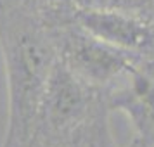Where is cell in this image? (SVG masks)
Wrapping results in <instances>:
<instances>
[{"label": "cell", "mask_w": 154, "mask_h": 147, "mask_svg": "<svg viewBox=\"0 0 154 147\" xmlns=\"http://www.w3.org/2000/svg\"><path fill=\"white\" fill-rule=\"evenodd\" d=\"M82 83L83 81H80L57 59L43 97L42 116L45 123L56 130H64L75 125L87 104Z\"/></svg>", "instance_id": "277c9868"}, {"label": "cell", "mask_w": 154, "mask_h": 147, "mask_svg": "<svg viewBox=\"0 0 154 147\" xmlns=\"http://www.w3.org/2000/svg\"><path fill=\"white\" fill-rule=\"evenodd\" d=\"M0 49L9 90L4 147H24L42 118L47 83L57 63L56 45L19 0H0Z\"/></svg>", "instance_id": "6da1fadb"}, {"label": "cell", "mask_w": 154, "mask_h": 147, "mask_svg": "<svg viewBox=\"0 0 154 147\" xmlns=\"http://www.w3.org/2000/svg\"><path fill=\"white\" fill-rule=\"evenodd\" d=\"M80 28L116 49L137 54L154 45V33L146 23L116 11H87L80 17Z\"/></svg>", "instance_id": "3957f363"}, {"label": "cell", "mask_w": 154, "mask_h": 147, "mask_svg": "<svg viewBox=\"0 0 154 147\" xmlns=\"http://www.w3.org/2000/svg\"><path fill=\"white\" fill-rule=\"evenodd\" d=\"M82 29V28H80ZM59 63L88 85H107L130 69L128 52L88 35L68 33L59 43Z\"/></svg>", "instance_id": "7a4b0ae2"}]
</instances>
